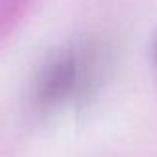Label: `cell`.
Instances as JSON below:
<instances>
[{"mask_svg":"<svg viewBox=\"0 0 157 157\" xmlns=\"http://www.w3.org/2000/svg\"><path fill=\"white\" fill-rule=\"evenodd\" d=\"M80 74H82V68L78 66V58H66V60L58 62L46 76L44 86L40 88L42 100L46 104H52V101L62 100L64 96L72 94Z\"/></svg>","mask_w":157,"mask_h":157,"instance_id":"6da1fadb","label":"cell"}]
</instances>
